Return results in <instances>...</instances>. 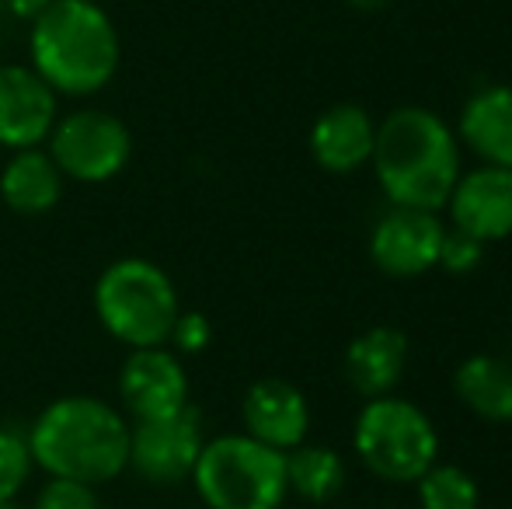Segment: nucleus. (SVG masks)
Segmentation results:
<instances>
[{
    "mask_svg": "<svg viewBox=\"0 0 512 509\" xmlns=\"http://www.w3.org/2000/svg\"><path fill=\"white\" fill-rule=\"evenodd\" d=\"M370 164L391 206L439 213L460 171V140L436 112L405 105L377 126Z\"/></svg>",
    "mask_w": 512,
    "mask_h": 509,
    "instance_id": "nucleus-1",
    "label": "nucleus"
},
{
    "mask_svg": "<svg viewBox=\"0 0 512 509\" xmlns=\"http://www.w3.org/2000/svg\"><path fill=\"white\" fill-rule=\"evenodd\" d=\"M32 461L53 478L102 485L129 464V426L115 405L95 394L56 398L28 429Z\"/></svg>",
    "mask_w": 512,
    "mask_h": 509,
    "instance_id": "nucleus-2",
    "label": "nucleus"
},
{
    "mask_svg": "<svg viewBox=\"0 0 512 509\" xmlns=\"http://www.w3.org/2000/svg\"><path fill=\"white\" fill-rule=\"evenodd\" d=\"M32 70L56 95H95L119 70V32L98 0H49L28 35Z\"/></svg>",
    "mask_w": 512,
    "mask_h": 509,
    "instance_id": "nucleus-3",
    "label": "nucleus"
},
{
    "mask_svg": "<svg viewBox=\"0 0 512 509\" xmlns=\"http://www.w3.org/2000/svg\"><path fill=\"white\" fill-rule=\"evenodd\" d=\"M192 485L209 509H283L286 454L248 433L216 436L199 450Z\"/></svg>",
    "mask_w": 512,
    "mask_h": 509,
    "instance_id": "nucleus-4",
    "label": "nucleus"
},
{
    "mask_svg": "<svg viewBox=\"0 0 512 509\" xmlns=\"http://www.w3.org/2000/svg\"><path fill=\"white\" fill-rule=\"evenodd\" d=\"M95 311L105 332L129 349L168 346L175 318L182 314L171 276L150 258H119L98 276Z\"/></svg>",
    "mask_w": 512,
    "mask_h": 509,
    "instance_id": "nucleus-5",
    "label": "nucleus"
},
{
    "mask_svg": "<svg viewBox=\"0 0 512 509\" xmlns=\"http://www.w3.org/2000/svg\"><path fill=\"white\" fill-rule=\"evenodd\" d=\"M352 447L370 475L394 485H411L436 464L439 433L415 401L380 394L366 398V405L359 408Z\"/></svg>",
    "mask_w": 512,
    "mask_h": 509,
    "instance_id": "nucleus-6",
    "label": "nucleus"
},
{
    "mask_svg": "<svg viewBox=\"0 0 512 509\" xmlns=\"http://www.w3.org/2000/svg\"><path fill=\"white\" fill-rule=\"evenodd\" d=\"M46 140L49 157L63 171V178L88 185H102L115 178L133 154V136H129L126 123L102 109H77L56 119Z\"/></svg>",
    "mask_w": 512,
    "mask_h": 509,
    "instance_id": "nucleus-7",
    "label": "nucleus"
},
{
    "mask_svg": "<svg viewBox=\"0 0 512 509\" xmlns=\"http://www.w3.org/2000/svg\"><path fill=\"white\" fill-rule=\"evenodd\" d=\"M203 419L192 405L129 426V464L150 485H178L192 478L203 450Z\"/></svg>",
    "mask_w": 512,
    "mask_h": 509,
    "instance_id": "nucleus-8",
    "label": "nucleus"
},
{
    "mask_svg": "<svg viewBox=\"0 0 512 509\" xmlns=\"http://www.w3.org/2000/svg\"><path fill=\"white\" fill-rule=\"evenodd\" d=\"M443 220L429 210L391 206L370 231V258L380 272L394 279H415L439 265Z\"/></svg>",
    "mask_w": 512,
    "mask_h": 509,
    "instance_id": "nucleus-9",
    "label": "nucleus"
},
{
    "mask_svg": "<svg viewBox=\"0 0 512 509\" xmlns=\"http://www.w3.org/2000/svg\"><path fill=\"white\" fill-rule=\"evenodd\" d=\"M119 398L133 419H157L189 405V377L178 353L164 346L133 349L122 363Z\"/></svg>",
    "mask_w": 512,
    "mask_h": 509,
    "instance_id": "nucleus-10",
    "label": "nucleus"
},
{
    "mask_svg": "<svg viewBox=\"0 0 512 509\" xmlns=\"http://www.w3.org/2000/svg\"><path fill=\"white\" fill-rule=\"evenodd\" d=\"M450 224L478 241H506L512 234V168H481L457 178L450 199Z\"/></svg>",
    "mask_w": 512,
    "mask_h": 509,
    "instance_id": "nucleus-11",
    "label": "nucleus"
},
{
    "mask_svg": "<svg viewBox=\"0 0 512 509\" xmlns=\"http://www.w3.org/2000/svg\"><path fill=\"white\" fill-rule=\"evenodd\" d=\"M56 119V91L32 67L0 63V147H39Z\"/></svg>",
    "mask_w": 512,
    "mask_h": 509,
    "instance_id": "nucleus-12",
    "label": "nucleus"
},
{
    "mask_svg": "<svg viewBox=\"0 0 512 509\" xmlns=\"http://www.w3.org/2000/svg\"><path fill=\"white\" fill-rule=\"evenodd\" d=\"M241 419L244 433L286 454L307 440L310 405L297 384L283 381V377H262L244 391Z\"/></svg>",
    "mask_w": 512,
    "mask_h": 509,
    "instance_id": "nucleus-13",
    "label": "nucleus"
},
{
    "mask_svg": "<svg viewBox=\"0 0 512 509\" xmlns=\"http://www.w3.org/2000/svg\"><path fill=\"white\" fill-rule=\"evenodd\" d=\"M377 123L359 105H331L310 126V157L331 175H349L370 164Z\"/></svg>",
    "mask_w": 512,
    "mask_h": 509,
    "instance_id": "nucleus-14",
    "label": "nucleus"
},
{
    "mask_svg": "<svg viewBox=\"0 0 512 509\" xmlns=\"http://www.w3.org/2000/svg\"><path fill=\"white\" fill-rule=\"evenodd\" d=\"M457 140L495 168H512V88L488 84L460 109Z\"/></svg>",
    "mask_w": 512,
    "mask_h": 509,
    "instance_id": "nucleus-15",
    "label": "nucleus"
},
{
    "mask_svg": "<svg viewBox=\"0 0 512 509\" xmlns=\"http://www.w3.org/2000/svg\"><path fill=\"white\" fill-rule=\"evenodd\" d=\"M408 363V335L391 325H380L352 339L345 349V381L363 398H380L398 387Z\"/></svg>",
    "mask_w": 512,
    "mask_h": 509,
    "instance_id": "nucleus-16",
    "label": "nucleus"
},
{
    "mask_svg": "<svg viewBox=\"0 0 512 509\" xmlns=\"http://www.w3.org/2000/svg\"><path fill=\"white\" fill-rule=\"evenodd\" d=\"M0 196L21 217H42L60 203L63 171L56 168L49 150H14V157L0 171Z\"/></svg>",
    "mask_w": 512,
    "mask_h": 509,
    "instance_id": "nucleus-17",
    "label": "nucleus"
},
{
    "mask_svg": "<svg viewBox=\"0 0 512 509\" xmlns=\"http://www.w3.org/2000/svg\"><path fill=\"white\" fill-rule=\"evenodd\" d=\"M453 391L474 415L488 422H512V360L467 356L453 374Z\"/></svg>",
    "mask_w": 512,
    "mask_h": 509,
    "instance_id": "nucleus-18",
    "label": "nucleus"
},
{
    "mask_svg": "<svg viewBox=\"0 0 512 509\" xmlns=\"http://www.w3.org/2000/svg\"><path fill=\"white\" fill-rule=\"evenodd\" d=\"M286 485L304 503H331L345 489V461L331 447H300L286 450Z\"/></svg>",
    "mask_w": 512,
    "mask_h": 509,
    "instance_id": "nucleus-19",
    "label": "nucleus"
},
{
    "mask_svg": "<svg viewBox=\"0 0 512 509\" xmlns=\"http://www.w3.org/2000/svg\"><path fill=\"white\" fill-rule=\"evenodd\" d=\"M418 506L422 509H478V482L457 464H432L418 478Z\"/></svg>",
    "mask_w": 512,
    "mask_h": 509,
    "instance_id": "nucleus-20",
    "label": "nucleus"
},
{
    "mask_svg": "<svg viewBox=\"0 0 512 509\" xmlns=\"http://www.w3.org/2000/svg\"><path fill=\"white\" fill-rule=\"evenodd\" d=\"M32 450H28V433L0 426V503L14 499L25 489L32 475Z\"/></svg>",
    "mask_w": 512,
    "mask_h": 509,
    "instance_id": "nucleus-21",
    "label": "nucleus"
},
{
    "mask_svg": "<svg viewBox=\"0 0 512 509\" xmlns=\"http://www.w3.org/2000/svg\"><path fill=\"white\" fill-rule=\"evenodd\" d=\"M32 509H98L95 485L70 482V478H49L39 489Z\"/></svg>",
    "mask_w": 512,
    "mask_h": 509,
    "instance_id": "nucleus-22",
    "label": "nucleus"
},
{
    "mask_svg": "<svg viewBox=\"0 0 512 509\" xmlns=\"http://www.w3.org/2000/svg\"><path fill=\"white\" fill-rule=\"evenodd\" d=\"M481 258H485V241L471 238V234L457 231V227L443 234V245H439V265H443L446 272L464 276V272L478 269Z\"/></svg>",
    "mask_w": 512,
    "mask_h": 509,
    "instance_id": "nucleus-23",
    "label": "nucleus"
},
{
    "mask_svg": "<svg viewBox=\"0 0 512 509\" xmlns=\"http://www.w3.org/2000/svg\"><path fill=\"white\" fill-rule=\"evenodd\" d=\"M213 339V328H209L206 314L199 311H182L175 318V328H171L168 342L175 346V353H203Z\"/></svg>",
    "mask_w": 512,
    "mask_h": 509,
    "instance_id": "nucleus-24",
    "label": "nucleus"
},
{
    "mask_svg": "<svg viewBox=\"0 0 512 509\" xmlns=\"http://www.w3.org/2000/svg\"><path fill=\"white\" fill-rule=\"evenodd\" d=\"M7 4V11L14 14V18H21V21H35L42 11L49 7V0H4Z\"/></svg>",
    "mask_w": 512,
    "mask_h": 509,
    "instance_id": "nucleus-25",
    "label": "nucleus"
},
{
    "mask_svg": "<svg viewBox=\"0 0 512 509\" xmlns=\"http://www.w3.org/2000/svg\"><path fill=\"white\" fill-rule=\"evenodd\" d=\"M352 7H359V11H377V7H387L391 0H349Z\"/></svg>",
    "mask_w": 512,
    "mask_h": 509,
    "instance_id": "nucleus-26",
    "label": "nucleus"
},
{
    "mask_svg": "<svg viewBox=\"0 0 512 509\" xmlns=\"http://www.w3.org/2000/svg\"><path fill=\"white\" fill-rule=\"evenodd\" d=\"M0 509H25V506H18L14 499H7V503H0Z\"/></svg>",
    "mask_w": 512,
    "mask_h": 509,
    "instance_id": "nucleus-27",
    "label": "nucleus"
}]
</instances>
